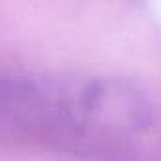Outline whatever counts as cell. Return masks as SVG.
Returning a JSON list of instances; mask_svg holds the SVG:
<instances>
[{
  "label": "cell",
  "instance_id": "6da1fadb",
  "mask_svg": "<svg viewBox=\"0 0 161 161\" xmlns=\"http://www.w3.org/2000/svg\"><path fill=\"white\" fill-rule=\"evenodd\" d=\"M84 121L86 129L136 133L150 127L152 104L146 95L125 78H86Z\"/></svg>",
  "mask_w": 161,
  "mask_h": 161
}]
</instances>
